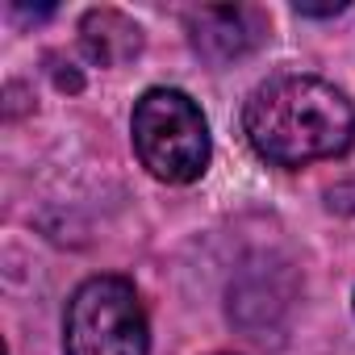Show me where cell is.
<instances>
[{"mask_svg": "<svg viewBox=\"0 0 355 355\" xmlns=\"http://www.w3.org/2000/svg\"><path fill=\"white\" fill-rule=\"evenodd\" d=\"M243 134L272 167L338 159L355 142V105L318 76H276L243 105Z\"/></svg>", "mask_w": 355, "mask_h": 355, "instance_id": "6da1fadb", "label": "cell"}, {"mask_svg": "<svg viewBox=\"0 0 355 355\" xmlns=\"http://www.w3.org/2000/svg\"><path fill=\"white\" fill-rule=\"evenodd\" d=\"M134 155L159 184H193L209 167V121L180 88H146L130 113Z\"/></svg>", "mask_w": 355, "mask_h": 355, "instance_id": "7a4b0ae2", "label": "cell"}, {"mask_svg": "<svg viewBox=\"0 0 355 355\" xmlns=\"http://www.w3.org/2000/svg\"><path fill=\"white\" fill-rule=\"evenodd\" d=\"M150 326L125 276H88L63 309V355H146Z\"/></svg>", "mask_w": 355, "mask_h": 355, "instance_id": "3957f363", "label": "cell"}, {"mask_svg": "<svg viewBox=\"0 0 355 355\" xmlns=\"http://www.w3.org/2000/svg\"><path fill=\"white\" fill-rule=\"evenodd\" d=\"M184 30H189L193 51L205 63L226 67V63L251 55L268 38V17L255 5H205L184 17Z\"/></svg>", "mask_w": 355, "mask_h": 355, "instance_id": "277c9868", "label": "cell"}, {"mask_svg": "<svg viewBox=\"0 0 355 355\" xmlns=\"http://www.w3.org/2000/svg\"><path fill=\"white\" fill-rule=\"evenodd\" d=\"M80 42L101 67H113L142 51V26L121 9H88L80 21Z\"/></svg>", "mask_w": 355, "mask_h": 355, "instance_id": "5b68a950", "label": "cell"}, {"mask_svg": "<svg viewBox=\"0 0 355 355\" xmlns=\"http://www.w3.org/2000/svg\"><path fill=\"white\" fill-rule=\"evenodd\" d=\"M297 17H338L347 13V0H334V5H305V0H297Z\"/></svg>", "mask_w": 355, "mask_h": 355, "instance_id": "8992f818", "label": "cell"}, {"mask_svg": "<svg viewBox=\"0 0 355 355\" xmlns=\"http://www.w3.org/2000/svg\"><path fill=\"white\" fill-rule=\"evenodd\" d=\"M351 309H355V297H351Z\"/></svg>", "mask_w": 355, "mask_h": 355, "instance_id": "52a82bcc", "label": "cell"}]
</instances>
